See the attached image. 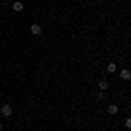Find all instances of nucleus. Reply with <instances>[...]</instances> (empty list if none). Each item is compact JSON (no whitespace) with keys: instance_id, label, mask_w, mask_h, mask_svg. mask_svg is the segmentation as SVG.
<instances>
[{"instance_id":"obj_3","label":"nucleus","mask_w":131,"mask_h":131,"mask_svg":"<svg viewBox=\"0 0 131 131\" xmlns=\"http://www.w3.org/2000/svg\"><path fill=\"white\" fill-rule=\"evenodd\" d=\"M121 79H122V81H129V79H131V72L128 70V68L121 70Z\"/></svg>"},{"instance_id":"obj_9","label":"nucleus","mask_w":131,"mask_h":131,"mask_svg":"<svg viewBox=\"0 0 131 131\" xmlns=\"http://www.w3.org/2000/svg\"><path fill=\"white\" fill-rule=\"evenodd\" d=\"M2 129H4V124H2V122H0V131H2Z\"/></svg>"},{"instance_id":"obj_1","label":"nucleus","mask_w":131,"mask_h":131,"mask_svg":"<svg viewBox=\"0 0 131 131\" xmlns=\"http://www.w3.org/2000/svg\"><path fill=\"white\" fill-rule=\"evenodd\" d=\"M0 112H2L4 117H9L10 114H12V108H10V105H4V107L0 108Z\"/></svg>"},{"instance_id":"obj_7","label":"nucleus","mask_w":131,"mask_h":131,"mask_svg":"<svg viewBox=\"0 0 131 131\" xmlns=\"http://www.w3.org/2000/svg\"><path fill=\"white\" fill-rule=\"evenodd\" d=\"M98 86H100L101 91H107V89H108V82H107V81H100V82H98Z\"/></svg>"},{"instance_id":"obj_10","label":"nucleus","mask_w":131,"mask_h":131,"mask_svg":"<svg viewBox=\"0 0 131 131\" xmlns=\"http://www.w3.org/2000/svg\"><path fill=\"white\" fill-rule=\"evenodd\" d=\"M98 2H103V0H98Z\"/></svg>"},{"instance_id":"obj_2","label":"nucleus","mask_w":131,"mask_h":131,"mask_svg":"<svg viewBox=\"0 0 131 131\" xmlns=\"http://www.w3.org/2000/svg\"><path fill=\"white\" fill-rule=\"evenodd\" d=\"M30 31L33 33V35H40V33H42V26L35 23V25H31V26H30Z\"/></svg>"},{"instance_id":"obj_4","label":"nucleus","mask_w":131,"mask_h":131,"mask_svg":"<svg viewBox=\"0 0 131 131\" xmlns=\"http://www.w3.org/2000/svg\"><path fill=\"white\" fill-rule=\"evenodd\" d=\"M107 112H108L110 115H115V114L119 112V107H117V105H108V108H107Z\"/></svg>"},{"instance_id":"obj_5","label":"nucleus","mask_w":131,"mask_h":131,"mask_svg":"<svg viewBox=\"0 0 131 131\" xmlns=\"http://www.w3.org/2000/svg\"><path fill=\"white\" fill-rule=\"evenodd\" d=\"M12 9L16 10V12H21L23 10V2H14L12 4Z\"/></svg>"},{"instance_id":"obj_8","label":"nucleus","mask_w":131,"mask_h":131,"mask_svg":"<svg viewBox=\"0 0 131 131\" xmlns=\"http://www.w3.org/2000/svg\"><path fill=\"white\" fill-rule=\"evenodd\" d=\"M124 124H126V128H131V119H129V117L126 119V122H124Z\"/></svg>"},{"instance_id":"obj_6","label":"nucleus","mask_w":131,"mask_h":131,"mask_svg":"<svg viewBox=\"0 0 131 131\" xmlns=\"http://www.w3.org/2000/svg\"><path fill=\"white\" fill-rule=\"evenodd\" d=\"M115 70H117V65H115V63H108V65H107V72H108V73H114Z\"/></svg>"}]
</instances>
